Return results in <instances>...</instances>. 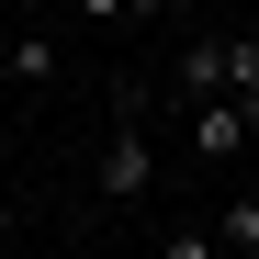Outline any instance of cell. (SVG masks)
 Returning <instances> with one entry per match:
<instances>
[{
    "label": "cell",
    "mask_w": 259,
    "mask_h": 259,
    "mask_svg": "<svg viewBox=\"0 0 259 259\" xmlns=\"http://www.w3.org/2000/svg\"><path fill=\"white\" fill-rule=\"evenodd\" d=\"M0 79H12V91H46V79H57V46H46V34H0Z\"/></svg>",
    "instance_id": "obj_3"
},
{
    "label": "cell",
    "mask_w": 259,
    "mask_h": 259,
    "mask_svg": "<svg viewBox=\"0 0 259 259\" xmlns=\"http://www.w3.org/2000/svg\"><path fill=\"white\" fill-rule=\"evenodd\" d=\"M214 248H226V259H259V192H237L226 214H214Z\"/></svg>",
    "instance_id": "obj_5"
},
{
    "label": "cell",
    "mask_w": 259,
    "mask_h": 259,
    "mask_svg": "<svg viewBox=\"0 0 259 259\" xmlns=\"http://www.w3.org/2000/svg\"><path fill=\"white\" fill-rule=\"evenodd\" d=\"M169 91H181V113L192 102H226V34H192V46L169 57Z\"/></svg>",
    "instance_id": "obj_2"
},
{
    "label": "cell",
    "mask_w": 259,
    "mask_h": 259,
    "mask_svg": "<svg viewBox=\"0 0 259 259\" xmlns=\"http://www.w3.org/2000/svg\"><path fill=\"white\" fill-rule=\"evenodd\" d=\"M181 124H192V147H203V158H237V147H248V124H237V102H192Z\"/></svg>",
    "instance_id": "obj_4"
},
{
    "label": "cell",
    "mask_w": 259,
    "mask_h": 259,
    "mask_svg": "<svg viewBox=\"0 0 259 259\" xmlns=\"http://www.w3.org/2000/svg\"><path fill=\"white\" fill-rule=\"evenodd\" d=\"M158 259H226V248H214V226H181V237H158Z\"/></svg>",
    "instance_id": "obj_6"
},
{
    "label": "cell",
    "mask_w": 259,
    "mask_h": 259,
    "mask_svg": "<svg viewBox=\"0 0 259 259\" xmlns=\"http://www.w3.org/2000/svg\"><path fill=\"white\" fill-rule=\"evenodd\" d=\"M158 0H79V23H147Z\"/></svg>",
    "instance_id": "obj_7"
},
{
    "label": "cell",
    "mask_w": 259,
    "mask_h": 259,
    "mask_svg": "<svg viewBox=\"0 0 259 259\" xmlns=\"http://www.w3.org/2000/svg\"><path fill=\"white\" fill-rule=\"evenodd\" d=\"M91 181H102V203H147L158 158H147V124H136V113H124L113 136H102V169H91Z\"/></svg>",
    "instance_id": "obj_1"
}]
</instances>
